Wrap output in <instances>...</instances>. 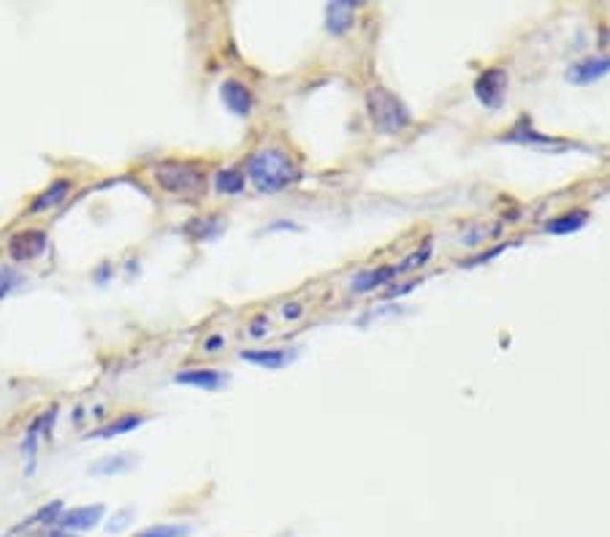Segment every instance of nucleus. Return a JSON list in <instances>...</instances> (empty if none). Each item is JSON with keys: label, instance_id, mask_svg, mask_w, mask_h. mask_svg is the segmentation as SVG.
I'll return each mask as SVG.
<instances>
[{"label": "nucleus", "instance_id": "f257e3e1", "mask_svg": "<svg viewBox=\"0 0 610 537\" xmlns=\"http://www.w3.org/2000/svg\"><path fill=\"white\" fill-rule=\"evenodd\" d=\"M244 177L255 185L258 193L271 195V193H280V190L291 187L293 182H299L301 169L291 161L288 153H283L277 147H263L247 158Z\"/></svg>", "mask_w": 610, "mask_h": 537}, {"label": "nucleus", "instance_id": "f03ea898", "mask_svg": "<svg viewBox=\"0 0 610 537\" xmlns=\"http://www.w3.org/2000/svg\"><path fill=\"white\" fill-rule=\"evenodd\" d=\"M367 109H369V117L375 122V128L380 133H385V136H393V133L404 130L407 125L413 122V114L410 109H407L401 103V98H396L391 90L385 87H372L369 95H367Z\"/></svg>", "mask_w": 610, "mask_h": 537}, {"label": "nucleus", "instance_id": "7ed1b4c3", "mask_svg": "<svg viewBox=\"0 0 610 537\" xmlns=\"http://www.w3.org/2000/svg\"><path fill=\"white\" fill-rule=\"evenodd\" d=\"M155 182L171 195H201L207 177H203V171L193 163L163 161L155 166Z\"/></svg>", "mask_w": 610, "mask_h": 537}, {"label": "nucleus", "instance_id": "20e7f679", "mask_svg": "<svg viewBox=\"0 0 610 537\" xmlns=\"http://www.w3.org/2000/svg\"><path fill=\"white\" fill-rule=\"evenodd\" d=\"M502 142H515V145H526V147H537V150H546V153H562V150H575L578 145H570V142H559V139H548L542 136V133H537L529 122V117H521L518 125L513 130H507Z\"/></svg>", "mask_w": 610, "mask_h": 537}, {"label": "nucleus", "instance_id": "39448f33", "mask_svg": "<svg viewBox=\"0 0 610 537\" xmlns=\"http://www.w3.org/2000/svg\"><path fill=\"white\" fill-rule=\"evenodd\" d=\"M507 95V74L505 69H486L478 79H474V98H478L486 109H499Z\"/></svg>", "mask_w": 610, "mask_h": 537}, {"label": "nucleus", "instance_id": "423d86ee", "mask_svg": "<svg viewBox=\"0 0 610 537\" xmlns=\"http://www.w3.org/2000/svg\"><path fill=\"white\" fill-rule=\"evenodd\" d=\"M44 250H46V231H41V228H25L9 239V258L14 263L36 260L44 255Z\"/></svg>", "mask_w": 610, "mask_h": 537}, {"label": "nucleus", "instance_id": "0eeeda50", "mask_svg": "<svg viewBox=\"0 0 610 537\" xmlns=\"http://www.w3.org/2000/svg\"><path fill=\"white\" fill-rule=\"evenodd\" d=\"M106 516V505H82V508H71V510H62L57 529L60 532H90L93 526L101 524V518Z\"/></svg>", "mask_w": 610, "mask_h": 537}, {"label": "nucleus", "instance_id": "6e6552de", "mask_svg": "<svg viewBox=\"0 0 610 537\" xmlns=\"http://www.w3.org/2000/svg\"><path fill=\"white\" fill-rule=\"evenodd\" d=\"M220 98L228 106V112H234L239 117H247L252 112V106H255V98H252L250 87L244 82H239V79H226L220 85Z\"/></svg>", "mask_w": 610, "mask_h": 537}, {"label": "nucleus", "instance_id": "1a4fd4ad", "mask_svg": "<svg viewBox=\"0 0 610 537\" xmlns=\"http://www.w3.org/2000/svg\"><path fill=\"white\" fill-rule=\"evenodd\" d=\"M239 356L247 364H255L260 369H271V372H275V369L288 367L296 359V351H291V348H266V351H242Z\"/></svg>", "mask_w": 610, "mask_h": 537}, {"label": "nucleus", "instance_id": "9d476101", "mask_svg": "<svg viewBox=\"0 0 610 537\" xmlns=\"http://www.w3.org/2000/svg\"><path fill=\"white\" fill-rule=\"evenodd\" d=\"M605 74H610V57H586L567 69V79L573 85H589L602 79Z\"/></svg>", "mask_w": 610, "mask_h": 537}, {"label": "nucleus", "instance_id": "9b49d317", "mask_svg": "<svg viewBox=\"0 0 610 537\" xmlns=\"http://www.w3.org/2000/svg\"><path fill=\"white\" fill-rule=\"evenodd\" d=\"M179 385H193L203 391H220L228 383V375L223 369H182L174 377Z\"/></svg>", "mask_w": 610, "mask_h": 537}, {"label": "nucleus", "instance_id": "f8f14e48", "mask_svg": "<svg viewBox=\"0 0 610 537\" xmlns=\"http://www.w3.org/2000/svg\"><path fill=\"white\" fill-rule=\"evenodd\" d=\"M399 277L396 266H375V268H364V272H359L350 283V291L353 293H369V291H377L383 285H391V280Z\"/></svg>", "mask_w": 610, "mask_h": 537}, {"label": "nucleus", "instance_id": "ddd939ff", "mask_svg": "<svg viewBox=\"0 0 610 537\" xmlns=\"http://www.w3.org/2000/svg\"><path fill=\"white\" fill-rule=\"evenodd\" d=\"M359 9V0H334L326 6V28L328 33L339 36L353 25V14Z\"/></svg>", "mask_w": 610, "mask_h": 537}, {"label": "nucleus", "instance_id": "4468645a", "mask_svg": "<svg viewBox=\"0 0 610 537\" xmlns=\"http://www.w3.org/2000/svg\"><path fill=\"white\" fill-rule=\"evenodd\" d=\"M62 502L60 500H52L49 505H44V508H38L30 518H25V521H20L9 534H22V532H30V529H49V526H57V521H60V516H62Z\"/></svg>", "mask_w": 610, "mask_h": 537}, {"label": "nucleus", "instance_id": "2eb2a0df", "mask_svg": "<svg viewBox=\"0 0 610 537\" xmlns=\"http://www.w3.org/2000/svg\"><path fill=\"white\" fill-rule=\"evenodd\" d=\"M71 190H74V182L71 179H54L44 193L36 195V201L30 204V212H46V210L60 207L62 201L71 195Z\"/></svg>", "mask_w": 610, "mask_h": 537}, {"label": "nucleus", "instance_id": "dca6fc26", "mask_svg": "<svg viewBox=\"0 0 610 537\" xmlns=\"http://www.w3.org/2000/svg\"><path fill=\"white\" fill-rule=\"evenodd\" d=\"M44 440V432H41V416H36L25 434H22V456H25V475H33L36 473V464H38V445Z\"/></svg>", "mask_w": 610, "mask_h": 537}, {"label": "nucleus", "instance_id": "f3484780", "mask_svg": "<svg viewBox=\"0 0 610 537\" xmlns=\"http://www.w3.org/2000/svg\"><path fill=\"white\" fill-rule=\"evenodd\" d=\"M142 424H144V416H142V413H125V416L114 418L111 424H106V426H101V429L90 432L87 437H90V440H111V437H120V434L136 432V429H139Z\"/></svg>", "mask_w": 610, "mask_h": 537}, {"label": "nucleus", "instance_id": "a211bd4d", "mask_svg": "<svg viewBox=\"0 0 610 537\" xmlns=\"http://www.w3.org/2000/svg\"><path fill=\"white\" fill-rule=\"evenodd\" d=\"M586 223H589V212H586V210H570V212L556 215L554 220H548V223H546V234H554V236L575 234V231H581Z\"/></svg>", "mask_w": 610, "mask_h": 537}, {"label": "nucleus", "instance_id": "6ab92c4d", "mask_svg": "<svg viewBox=\"0 0 610 537\" xmlns=\"http://www.w3.org/2000/svg\"><path fill=\"white\" fill-rule=\"evenodd\" d=\"M244 182H247L244 171H242V169H234V166L220 169V171L215 174V190H218L220 195H239V193L244 190Z\"/></svg>", "mask_w": 610, "mask_h": 537}, {"label": "nucleus", "instance_id": "aec40b11", "mask_svg": "<svg viewBox=\"0 0 610 537\" xmlns=\"http://www.w3.org/2000/svg\"><path fill=\"white\" fill-rule=\"evenodd\" d=\"M133 467V456L130 453H117V456H106V459H98L95 464H90V475H120L125 473V469Z\"/></svg>", "mask_w": 610, "mask_h": 537}, {"label": "nucleus", "instance_id": "412c9836", "mask_svg": "<svg viewBox=\"0 0 610 537\" xmlns=\"http://www.w3.org/2000/svg\"><path fill=\"white\" fill-rule=\"evenodd\" d=\"M429 258H432V239H424V242L418 244L416 252H410V255H407V258L396 266V272H399V275L413 272V268H421Z\"/></svg>", "mask_w": 610, "mask_h": 537}, {"label": "nucleus", "instance_id": "4be33fe9", "mask_svg": "<svg viewBox=\"0 0 610 537\" xmlns=\"http://www.w3.org/2000/svg\"><path fill=\"white\" fill-rule=\"evenodd\" d=\"M190 526L185 524H152L142 532H136L133 537H187Z\"/></svg>", "mask_w": 610, "mask_h": 537}, {"label": "nucleus", "instance_id": "5701e85b", "mask_svg": "<svg viewBox=\"0 0 610 537\" xmlns=\"http://www.w3.org/2000/svg\"><path fill=\"white\" fill-rule=\"evenodd\" d=\"M22 283H25V277L17 272V268L0 263V299H6L9 293H14Z\"/></svg>", "mask_w": 610, "mask_h": 537}, {"label": "nucleus", "instance_id": "b1692460", "mask_svg": "<svg viewBox=\"0 0 610 537\" xmlns=\"http://www.w3.org/2000/svg\"><path fill=\"white\" fill-rule=\"evenodd\" d=\"M201 348H203V353H220L226 348V337H223V334H212V337L203 340Z\"/></svg>", "mask_w": 610, "mask_h": 537}, {"label": "nucleus", "instance_id": "393cba45", "mask_svg": "<svg viewBox=\"0 0 610 537\" xmlns=\"http://www.w3.org/2000/svg\"><path fill=\"white\" fill-rule=\"evenodd\" d=\"M130 518H133V510H128V508L120 510V513L111 518V524H106V532H120V529H125V524H128Z\"/></svg>", "mask_w": 610, "mask_h": 537}, {"label": "nucleus", "instance_id": "a878e982", "mask_svg": "<svg viewBox=\"0 0 610 537\" xmlns=\"http://www.w3.org/2000/svg\"><path fill=\"white\" fill-rule=\"evenodd\" d=\"M301 315H304V307H301L299 302H291V304L283 307V318H285V320H296V318H301Z\"/></svg>", "mask_w": 610, "mask_h": 537}, {"label": "nucleus", "instance_id": "bb28decb", "mask_svg": "<svg viewBox=\"0 0 610 537\" xmlns=\"http://www.w3.org/2000/svg\"><path fill=\"white\" fill-rule=\"evenodd\" d=\"M266 334H268V320L266 318H260V320H255L250 326V337H266Z\"/></svg>", "mask_w": 610, "mask_h": 537}, {"label": "nucleus", "instance_id": "cd10ccee", "mask_svg": "<svg viewBox=\"0 0 610 537\" xmlns=\"http://www.w3.org/2000/svg\"><path fill=\"white\" fill-rule=\"evenodd\" d=\"M418 285H421V283H404V285H399V288H388V291H385V296H388V299H393V296H401V293H410V291H413V288H418Z\"/></svg>", "mask_w": 610, "mask_h": 537}, {"label": "nucleus", "instance_id": "c85d7f7f", "mask_svg": "<svg viewBox=\"0 0 610 537\" xmlns=\"http://www.w3.org/2000/svg\"><path fill=\"white\" fill-rule=\"evenodd\" d=\"M505 247H494V250H489V252H483L481 258H474V260H469V263H483V260H489V258H494V255H499Z\"/></svg>", "mask_w": 610, "mask_h": 537}]
</instances>
